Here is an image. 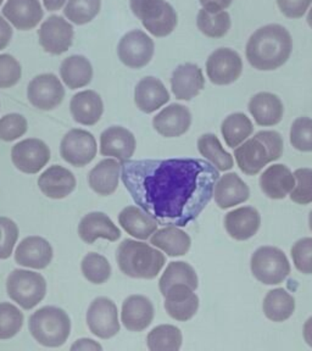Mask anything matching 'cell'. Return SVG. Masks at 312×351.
Wrapping results in <instances>:
<instances>
[{"instance_id":"37","label":"cell","mask_w":312,"mask_h":351,"mask_svg":"<svg viewBox=\"0 0 312 351\" xmlns=\"http://www.w3.org/2000/svg\"><path fill=\"white\" fill-rule=\"evenodd\" d=\"M254 132L252 121L243 112H236L227 116L222 125L221 133L230 148L236 149L241 143L247 141Z\"/></svg>"},{"instance_id":"46","label":"cell","mask_w":312,"mask_h":351,"mask_svg":"<svg viewBox=\"0 0 312 351\" xmlns=\"http://www.w3.org/2000/svg\"><path fill=\"white\" fill-rule=\"evenodd\" d=\"M296 183L291 192V200L299 205L312 203V170L298 169L294 172Z\"/></svg>"},{"instance_id":"57","label":"cell","mask_w":312,"mask_h":351,"mask_svg":"<svg viewBox=\"0 0 312 351\" xmlns=\"http://www.w3.org/2000/svg\"><path fill=\"white\" fill-rule=\"evenodd\" d=\"M309 226H310V230H311L312 232V211L310 213V215H309Z\"/></svg>"},{"instance_id":"39","label":"cell","mask_w":312,"mask_h":351,"mask_svg":"<svg viewBox=\"0 0 312 351\" xmlns=\"http://www.w3.org/2000/svg\"><path fill=\"white\" fill-rule=\"evenodd\" d=\"M197 26L208 38H222L230 32L232 21L230 14L226 10L211 12L202 9L197 12Z\"/></svg>"},{"instance_id":"34","label":"cell","mask_w":312,"mask_h":351,"mask_svg":"<svg viewBox=\"0 0 312 351\" xmlns=\"http://www.w3.org/2000/svg\"><path fill=\"white\" fill-rule=\"evenodd\" d=\"M60 75L67 87L78 89L92 82L93 67L86 56L72 55L61 62Z\"/></svg>"},{"instance_id":"40","label":"cell","mask_w":312,"mask_h":351,"mask_svg":"<svg viewBox=\"0 0 312 351\" xmlns=\"http://www.w3.org/2000/svg\"><path fill=\"white\" fill-rule=\"evenodd\" d=\"M181 329L172 324H161L150 332L147 338L149 350L178 351L181 349Z\"/></svg>"},{"instance_id":"16","label":"cell","mask_w":312,"mask_h":351,"mask_svg":"<svg viewBox=\"0 0 312 351\" xmlns=\"http://www.w3.org/2000/svg\"><path fill=\"white\" fill-rule=\"evenodd\" d=\"M164 298L166 313L176 321L187 322L197 315L199 298L189 285H172Z\"/></svg>"},{"instance_id":"25","label":"cell","mask_w":312,"mask_h":351,"mask_svg":"<svg viewBox=\"0 0 312 351\" xmlns=\"http://www.w3.org/2000/svg\"><path fill=\"white\" fill-rule=\"evenodd\" d=\"M248 109L259 126H276L285 115V106L280 97L269 92L252 95Z\"/></svg>"},{"instance_id":"53","label":"cell","mask_w":312,"mask_h":351,"mask_svg":"<svg viewBox=\"0 0 312 351\" xmlns=\"http://www.w3.org/2000/svg\"><path fill=\"white\" fill-rule=\"evenodd\" d=\"M71 350H103V346L92 339H78L71 346Z\"/></svg>"},{"instance_id":"18","label":"cell","mask_w":312,"mask_h":351,"mask_svg":"<svg viewBox=\"0 0 312 351\" xmlns=\"http://www.w3.org/2000/svg\"><path fill=\"white\" fill-rule=\"evenodd\" d=\"M205 87L203 71L195 64H182L177 66L171 77V88L176 99L189 101L197 97Z\"/></svg>"},{"instance_id":"51","label":"cell","mask_w":312,"mask_h":351,"mask_svg":"<svg viewBox=\"0 0 312 351\" xmlns=\"http://www.w3.org/2000/svg\"><path fill=\"white\" fill-rule=\"evenodd\" d=\"M199 1L203 6V9L211 12L226 10L233 3V0H199Z\"/></svg>"},{"instance_id":"49","label":"cell","mask_w":312,"mask_h":351,"mask_svg":"<svg viewBox=\"0 0 312 351\" xmlns=\"http://www.w3.org/2000/svg\"><path fill=\"white\" fill-rule=\"evenodd\" d=\"M20 62L10 54L0 55V88L14 87L21 80Z\"/></svg>"},{"instance_id":"55","label":"cell","mask_w":312,"mask_h":351,"mask_svg":"<svg viewBox=\"0 0 312 351\" xmlns=\"http://www.w3.org/2000/svg\"><path fill=\"white\" fill-rule=\"evenodd\" d=\"M304 339L307 341V344L312 348V316L307 318V322L304 324Z\"/></svg>"},{"instance_id":"17","label":"cell","mask_w":312,"mask_h":351,"mask_svg":"<svg viewBox=\"0 0 312 351\" xmlns=\"http://www.w3.org/2000/svg\"><path fill=\"white\" fill-rule=\"evenodd\" d=\"M192 125V114L182 104H171L153 119V127L165 138H177L186 134Z\"/></svg>"},{"instance_id":"38","label":"cell","mask_w":312,"mask_h":351,"mask_svg":"<svg viewBox=\"0 0 312 351\" xmlns=\"http://www.w3.org/2000/svg\"><path fill=\"white\" fill-rule=\"evenodd\" d=\"M197 150L205 159L219 171H228L233 167L235 161L230 153H227L222 144L213 133H205L197 139Z\"/></svg>"},{"instance_id":"19","label":"cell","mask_w":312,"mask_h":351,"mask_svg":"<svg viewBox=\"0 0 312 351\" xmlns=\"http://www.w3.org/2000/svg\"><path fill=\"white\" fill-rule=\"evenodd\" d=\"M54 256L49 241L42 237L25 238L15 252V261L23 267L43 269L49 266Z\"/></svg>"},{"instance_id":"1","label":"cell","mask_w":312,"mask_h":351,"mask_svg":"<svg viewBox=\"0 0 312 351\" xmlns=\"http://www.w3.org/2000/svg\"><path fill=\"white\" fill-rule=\"evenodd\" d=\"M219 170L203 159L126 160L121 180L159 225L186 227L214 197Z\"/></svg>"},{"instance_id":"8","label":"cell","mask_w":312,"mask_h":351,"mask_svg":"<svg viewBox=\"0 0 312 351\" xmlns=\"http://www.w3.org/2000/svg\"><path fill=\"white\" fill-rule=\"evenodd\" d=\"M252 274L259 282L263 285H276L283 283V280L291 274V263L285 252L280 247H259L252 254L250 260Z\"/></svg>"},{"instance_id":"4","label":"cell","mask_w":312,"mask_h":351,"mask_svg":"<svg viewBox=\"0 0 312 351\" xmlns=\"http://www.w3.org/2000/svg\"><path fill=\"white\" fill-rule=\"evenodd\" d=\"M116 260L122 274L139 280H154L166 263V258L160 250L133 239L121 243Z\"/></svg>"},{"instance_id":"45","label":"cell","mask_w":312,"mask_h":351,"mask_svg":"<svg viewBox=\"0 0 312 351\" xmlns=\"http://www.w3.org/2000/svg\"><path fill=\"white\" fill-rule=\"evenodd\" d=\"M27 120L20 114H8L0 119V139L12 142L27 132Z\"/></svg>"},{"instance_id":"15","label":"cell","mask_w":312,"mask_h":351,"mask_svg":"<svg viewBox=\"0 0 312 351\" xmlns=\"http://www.w3.org/2000/svg\"><path fill=\"white\" fill-rule=\"evenodd\" d=\"M73 27L64 17H48L38 29L39 44L44 51L51 55H61L71 48L73 43Z\"/></svg>"},{"instance_id":"5","label":"cell","mask_w":312,"mask_h":351,"mask_svg":"<svg viewBox=\"0 0 312 351\" xmlns=\"http://www.w3.org/2000/svg\"><path fill=\"white\" fill-rule=\"evenodd\" d=\"M29 332L40 346L59 348L71 333V319L59 307L44 306L32 313L28 322Z\"/></svg>"},{"instance_id":"21","label":"cell","mask_w":312,"mask_h":351,"mask_svg":"<svg viewBox=\"0 0 312 351\" xmlns=\"http://www.w3.org/2000/svg\"><path fill=\"white\" fill-rule=\"evenodd\" d=\"M1 11L19 31H31L37 27L44 16L39 0H8Z\"/></svg>"},{"instance_id":"3","label":"cell","mask_w":312,"mask_h":351,"mask_svg":"<svg viewBox=\"0 0 312 351\" xmlns=\"http://www.w3.org/2000/svg\"><path fill=\"white\" fill-rule=\"evenodd\" d=\"M283 150V138L278 132L260 131L241 147H237L235 158L241 172L255 176L269 162L280 159Z\"/></svg>"},{"instance_id":"20","label":"cell","mask_w":312,"mask_h":351,"mask_svg":"<svg viewBox=\"0 0 312 351\" xmlns=\"http://www.w3.org/2000/svg\"><path fill=\"white\" fill-rule=\"evenodd\" d=\"M136 147L134 134L125 127H109L100 136V154L103 156H114L120 161H126L133 156Z\"/></svg>"},{"instance_id":"56","label":"cell","mask_w":312,"mask_h":351,"mask_svg":"<svg viewBox=\"0 0 312 351\" xmlns=\"http://www.w3.org/2000/svg\"><path fill=\"white\" fill-rule=\"evenodd\" d=\"M307 23H309V26L312 28V8L311 10L309 11V14H307Z\"/></svg>"},{"instance_id":"29","label":"cell","mask_w":312,"mask_h":351,"mask_svg":"<svg viewBox=\"0 0 312 351\" xmlns=\"http://www.w3.org/2000/svg\"><path fill=\"white\" fill-rule=\"evenodd\" d=\"M78 236L87 244H93L98 238L109 241L120 239L121 230L104 213H89L78 225Z\"/></svg>"},{"instance_id":"31","label":"cell","mask_w":312,"mask_h":351,"mask_svg":"<svg viewBox=\"0 0 312 351\" xmlns=\"http://www.w3.org/2000/svg\"><path fill=\"white\" fill-rule=\"evenodd\" d=\"M121 164L116 160L100 161L88 175V183L93 192L101 197H108L116 192L120 180Z\"/></svg>"},{"instance_id":"9","label":"cell","mask_w":312,"mask_h":351,"mask_svg":"<svg viewBox=\"0 0 312 351\" xmlns=\"http://www.w3.org/2000/svg\"><path fill=\"white\" fill-rule=\"evenodd\" d=\"M155 44L148 34L141 29H133L121 38L117 54L123 65L130 69H142L152 61Z\"/></svg>"},{"instance_id":"32","label":"cell","mask_w":312,"mask_h":351,"mask_svg":"<svg viewBox=\"0 0 312 351\" xmlns=\"http://www.w3.org/2000/svg\"><path fill=\"white\" fill-rule=\"evenodd\" d=\"M119 222L130 236L147 241L158 230V222L138 206H127L119 215Z\"/></svg>"},{"instance_id":"58","label":"cell","mask_w":312,"mask_h":351,"mask_svg":"<svg viewBox=\"0 0 312 351\" xmlns=\"http://www.w3.org/2000/svg\"><path fill=\"white\" fill-rule=\"evenodd\" d=\"M3 1H4V0H0V6H1V4H3Z\"/></svg>"},{"instance_id":"54","label":"cell","mask_w":312,"mask_h":351,"mask_svg":"<svg viewBox=\"0 0 312 351\" xmlns=\"http://www.w3.org/2000/svg\"><path fill=\"white\" fill-rule=\"evenodd\" d=\"M67 0H43L45 9L49 11L60 10Z\"/></svg>"},{"instance_id":"41","label":"cell","mask_w":312,"mask_h":351,"mask_svg":"<svg viewBox=\"0 0 312 351\" xmlns=\"http://www.w3.org/2000/svg\"><path fill=\"white\" fill-rule=\"evenodd\" d=\"M81 269L84 278L93 285H103L111 276L108 258L97 252H89L83 258Z\"/></svg>"},{"instance_id":"33","label":"cell","mask_w":312,"mask_h":351,"mask_svg":"<svg viewBox=\"0 0 312 351\" xmlns=\"http://www.w3.org/2000/svg\"><path fill=\"white\" fill-rule=\"evenodd\" d=\"M154 247H159L171 258L183 256L192 247V239L184 230L177 228L176 226H166L156 230L150 238Z\"/></svg>"},{"instance_id":"30","label":"cell","mask_w":312,"mask_h":351,"mask_svg":"<svg viewBox=\"0 0 312 351\" xmlns=\"http://www.w3.org/2000/svg\"><path fill=\"white\" fill-rule=\"evenodd\" d=\"M73 120L83 126H94L104 112L101 97L94 90H83L75 94L70 103Z\"/></svg>"},{"instance_id":"43","label":"cell","mask_w":312,"mask_h":351,"mask_svg":"<svg viewBox=\"0 0 312 351\" xmlns=\"http://www.w3.org/2000/svg\"><path fill=\"white\" fill-rule=\"evenodd\" d=\"M23 313L10 302H0V340L11 339L21 330Z\"/></svg>"},{"instance_id":"36","label":"cell","mask_w":312,"mask_h":351,"mask_svg":"<svg viewBox=\"0 0 312 351\" xmlns=\"http://www.w3.org/2000/svg\"><path fill=\"white\" fill-rule=\"evenodd\" d=\"M189 285L193 291H197L199 285L197 274L189 263L184 261H173L169 263L159 282L160 291L163 296L172 285Z\"/></svg>"},{"instance_id":"7","label":"cell","mask_w":312,"mask_h":351,"mask_svg":"<svg viewBox=\"0 0 312 351\" xmlns=\"http://www.w3.org/2000/svg\"><path fill=\"white\" fill-rule=\"evenodd\" d=\"M6 291L23 310H31L43 300L47 282L40 274L27 269H14L6 280Z\"/></svg>"},{"instance_id":"48","label":"cell","mask_w":312,"mask_h":351,"mask_svg":"<svg viewBox=\"0 0 312 351\" xmlns=\"http://www.w3.org/2000/svg\"><path fill=\"white\" fill-rule=\"evenodd\" d=\"M291 258L296 269L304 274H312V238H302L291 247Z\"/></svg>"},{"instance_id":"47","label":"cell","mask_w":312,"mask_h":351,"mask_svg":"<svg viewBox=\"0 0 312 351\" xmlns=\"http://www.w3.org/2000/svg\"><path fill=\"white\" fill-rule=\"evenodd\" d=\"M19 239V227L12 219L0 217V260L11 256Z\"/></svg>"},{"instance_id":"50","label":"cell","mask_w":312,"mask_h":351,"mask_svg":"<svg viewBox=\"0 0 312 351\" xmlns=\"http://www.w3.org/2000/svg\"><path fill=\"white\" fill-rule=\"evenodd\" d=\"M311 4L312 0H277L280 12L288 19H302Z\"/></svg>"},{"instance_id":"44","label":"cell","mask_w":312,"mask_h":351,"mask_svg":"<svg viewBox=\"0 0 312 351\" xmlns=\"http://www.w3.org/2000/svg\"><path fill=\"white\" fill-rule=\"evenodd\" d=\"M291 144L299 152H312V119L299 117L291 127Z\"/></svg>"},{"instance_id":"12","label":"cell","mask_w":312,"mask_h":351,"mask_svg":"<svg viewBox=\"0 0 312 351\" xmlns=\"http://www.w3.org/2000/svg\"><path fill=\"white\" fill-rule=\"evenodd\" d=\"M243 72L241 55L230 48H219L208 56L206 73L216 86H228L236 82Z\"/></svg>"},{"instance_id":"24","label":"cell","mask_w":312,"mask_h":351,"mask_svg":"<svg viewBox=\"0 0 312 351\" xmlns=\"http://www.w3.org/2000/svg\"><path fill=\"white\" fill-rule=\"evenodd\" d=\"M38 186L45 197L59 200L69 197L76 189V178L71 171L54 165L39 176Z\"/></svg>"},{"instance_id":"28","label":"cell","mask_w":312,"mask_h":351,"mask_svg":"<svg viewBox=\"0 0 312 351\" xmlns=\"http://www.w3.org/2000/svg\"><path fill=\"white\" fill-rule=\"evenodd\" d=\"M215 202L222 210L245 203L250 197V189L239 176L230 172L219 178L214 188Z\"/></svg>"},{"instance_id":"13","label":"cell","mask_w":312,"mask_h":351,"mask_svg":"<svg viewBox=\"0 0 312 351\" xmlns=\"http://www.w3.org/2000/svg\"><path fill=\"white\" fill-rule=\"evenodd\" d=\"M11 160L17 170L27 175H34L49 162L50 149L43 141L29 138L12 147Z\"/></svg>"},{"instance_id":"23","label":"cell","mask_w":312,"mask_h":351,"mask_svg":"<svg viewBox=\"0 0 312 351\" xmlns=\"http://www.w3.org/2000/svg\"><path fill=\"white\" fill-rule=\"evenodd\" d=\"M261 226L260 213L252 206H243L226 215L225 228L230 238L243 241L258 233Z\"/></svg>"},{"instance_id":"10","label":"cell","mask_w":312,"mask_h":351,"mask_svg":"<svg viewBox=\"0 0 312 351\" xmlns=\"http://www.w3.org/2000/svg\"><path fill=\"white\" fill-rule=\"evenodd\" d=\"M97 141L91 132L73 128L67 132L60 144V155L66 162L83 167L97 156Z\"/></svg>"},{"instance_id":"27","label":"cell","mask_w":312,"mask_h":351,"mask_svg":"<svg viewBox=\"0 0 312 351\" xmlns=\"http://www.w3.org/2000/svg\"><path fill=\"white\" fill-rule=\"evenodd\" d=\"M259 183L266 197L274 200H282L291 194L296 186V177L285 165H272L267 170L263 171Z\"/></svg>"},{"instance_id":"26","label":"cell","mask_w":312,"mask_h":351,"mask_svg":"<svg viewBox=\"0 0 312 351\" xmlns=\"http://www.w3.org/2000/svg\"><path fill=\"white\" fill-rule=\"evenodd\" d=\"M169 101L170 93L164 83L156 77H144L136 86L134 103L138 109L145 114H152Z\"/></svg>"},{"instance_id":"11","label":"cell","mask_w":312,"mask_h":351,"mask_svg":"<svg viewBox=\"0 0 312 351\" xmlns=\"http://www.w3.org/2000/svg\"><path fill=\"white\" fill-rule=\"evenodd\" d=\"M87 324L91 332L100 339H110L120 332L119 311L109 298L94 299L87 311Z\"/></svg>"},{"instance_id":"35","label":"cell","mask_w":312,"mask_h":351,"mask_svg":"<svg viewBox=\"0 0 312 351\" xmlns=\"http://www.w3.org/2000/svg\"><path fill=\"white\" fill-rule=\"evenodd\" d=\"M263 310L269 321L285 322L296 311V299L283 288H277L269 291L265 296Z\"/></svg>"},{"instance_id":"14","label":"cell","mask_w":312,"mask_h":351,"mask_svg":"<svg viewBox=\"0 0 312 351\" xmlns=\"http://www.w3.org/2000/svg\"><path fill=\"white\" fill-rule=\"evenodd\" d=\"M27 98L34 108L50 111L62 103L65 88L54 73H43L34 77L28 84Z\"/></svg>"},{"instance_id":"52","label":"cell","mask_w":312,"mask_h":351,"mask_svg":"<svg viewBox=\"0 0 312 351\" xmlns=\"http://www.w3.org/2000/svg\"><path fill=\"white\" fill-rule=\"evenodd\" d=\"M12 38V28L6 20L0 16V50L5 49Z\"/></svg>"},{"instance_id":"6","label":"cell","mask_w":312,"mask_h":351,"mask_svg":"<svg viewBox=\"0 0 312 351\" xmlns=\"http://www.w3.org/2000/svg\"><path fill=\"white\" fill-rule=\"evenodd\" d=\"M134 16L143 26L158 38L167 37L175 31L178 16L173 6L165 0H130Z\"/></svg>"},{"instance_id":"2","label":"cell","mask_w":312,"mask_h":351,"mask_svg":"<svg viewBox=\"0 0 312 351\" xmlns=\"http://www.w3.org/2000/svg\"><path fill=\"white\" fill-rule=\"evenodd\" d=\"M293 39L287 28L271 23L259 28L248 40L245 55L259 71H274L291 58Z\"/></svg>"},{"instance_id":"42","label":"cell","mask_w":312,"mask_h":351,"mask_svg":"<svg viewBox=\"0 0 312 351\" xmlns=\"http://www.w3.org/2000/svg\"><path fill=\"white\" fill-rule=\"evenodd\" d=\"M101 8V0H69L64 15L78 26L86 25L97 16Z\"/></svg>"},{"instance_id":"22","label":"cell","mask_w":312,"mask_h":351,"mask_svg":"<svg viewBox=\"0 0 312 351\" xmlns=\"http://www.w3.org/2000/svg\"><path fill=\"white\" fill-rule=\"evenodd\" d=\"M153 302L147 296L131 295L122 304L121 321L131 332H142L148 328L154 319Z\"/></svg>"}]
</instances>
